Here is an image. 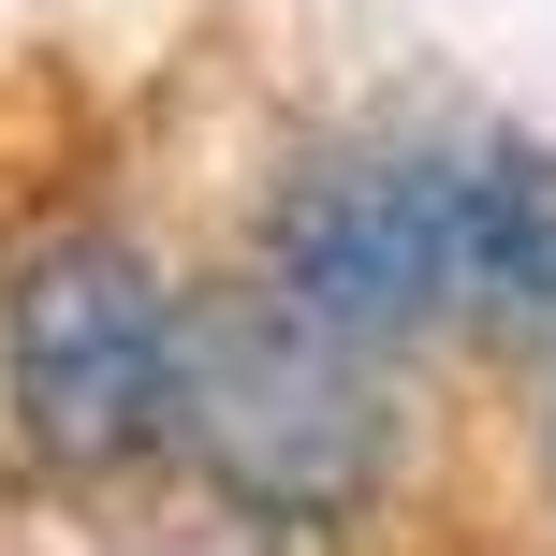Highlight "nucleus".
<instances>
[{
	"instance_id": "obj_1",
	"label": "nucleus",
	"mask_w": 556,
	"mask_h": 556,
	"mask_svg": "<svg viewBox=\"0 0 556 556\" xmlns=\"http://www.w3.org/2000/svg\"><path fill=\"white\" fill-rule=\"evenodd\" d=\"M250 278L352 352L556 337V147L513 117H337L264 176Z\"/></svg>"
},
{
	"instance_id": "obj_2",
	"label": "nucleus",
	"mask_w": 556,
	"mask_h": 556,
	"mask_svg": "<svg viewBox=\"0 0 556 556\" xmlns=\"http://www.w3.org/2000/svg\"><path fill=\"white\" fill-rule=\"evenodd\" d=\"M176 454L191 483L235 513V528H278V542H352L366 513L395 498V425L381 395V352H352L337 323L278 307L264 278L205 307L191 337V410H176Z\"/></svg>"
},
{
	"instance_id": "obj_3",
	"label": "nucleus",
	"mask_w": 556,
	"mask_h": 556,
	"mask_svg": "<svg viewBox=\"0 0 556 556\" xmlns=\"http://www.w3.org/2000/svg\"><path fill=\"white\" fill-rule=\"evenodd\" d=\"M191 337H205V293H176V264L117 220H59L0 278V395H15L29 454H59V469L176 454Z\"/></svg>"
},
{
	"instance_id": "obj_4",
	"label": "nucleus",
	"mask_w": 556,
	"mask_h": 556,
	"mask_svg": "<svg viewBox=\"0 0 556 556\" xmlns=\"http://www.w3.org/2000/svg\"><path fill=\"white\" fill-rule=\"evenodd\" d=\"M542 483H556V381H542Z\"/></svg>"
}]
</instances>
